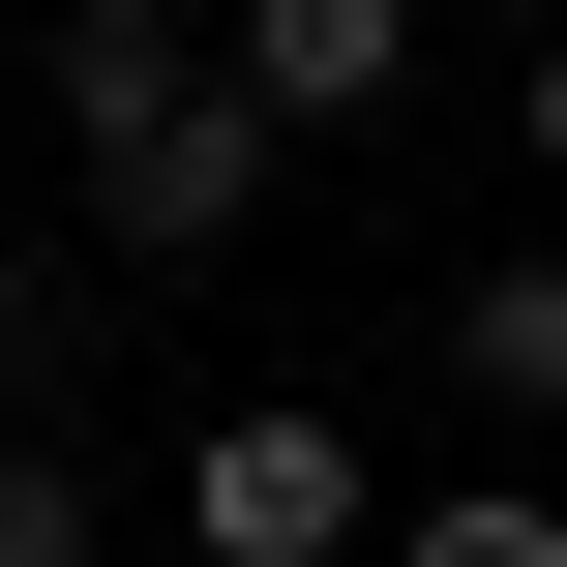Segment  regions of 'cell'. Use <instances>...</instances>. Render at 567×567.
<instances>
[{
    "label": "cell",
    "mask_w": 567,
    "mask_h": 567,
    "mask_svg": "<svg viewBox=\"0 0 567 567\" xmlns=\"http://www.w3.org/2000/svg\"><path fill=\"white\" fill-rule=\"evenodd\" d=\"M30 359H60V269H30V239H0V389H30Z\"/></svg>",
    "instance_id": "52a82bcc"
},
{
    "label": "cell",
    "mask_w": 567,
    "mask_h": 567,
    "mask_svg": "<svg viewBox=\"0 0 567 567\" xmlns=\"http://www.w3.org/2000/svg\"><path fill=\"white\" fill-rule=\"evenodd\" d=\"M389 567H567V478H449V508H389Z\"/></svg>",
    "instance_id": "5b68a950"
},
{
    "label": "cell",
    "mask_w": 567,
    "mask_h": 567,
    "mask_svg": "<svg viewBox=\"0 0 567 567\" xmlns=\"http://www.w3.org/2000/svg\"><path fill=\"white\" fill-rule=\"evenodd\" d=\"M449 389H478V419H567V239L449 269Z\"/></svg>",
    "instance_id": "277c9868"
},
{
    "label": "cell",
    "mask_w": 567,
    "mask_h": 567,
    "mask_svg": "<svg viewBox=\"0 0 567 567\" xmlns=\"http://www.w3.org/2000/svg\"><path fill=\"white\" fill-rule=\"evenodd\" d=\"M269 179H299V120H269L239 60H179L150 120H90V239H120V269H209V239H239Z\"/></svg>",
    "instance_id": "7a4b0ae2"
},
{
    "label": "cell",
    "mask_w": 567,
    "mask_h": 567,
    "mask_svg": "<svg viewBox=\"0 0 567 567\" xmlns=\"http://www.w3.org/2000/svg\"><path fill=\"white\" fill-rule=\"evenodd\" d=\"M0 567H90V449H0Z\"/></svg>",
    "instance_id": "8992f818"
},
{
    "label": "cell",
    "mask_w": 567,
    "mask_h": 567,
    "mask_svg": "<svg viewBox=\"0 0 567 567\" xmlns=\"http://www.w3.org/2000/svg\"><path fill=\"white\" fill-rule=\"evenodd\" d=\"M538 179H567V30H538Z\"/></svg>",
    "instance_id": "ba28073f"
},
{
    "label": "cell",
    "mask_w": 567,
    "mask_h": 567,
    "mask_svg": "<svg viewBox=\"0 0 567 567\" xmlns=\"http://www.w3.org/2000/svg\"><path fill=\"white\" fill-rule=\"evenodd\" d=\"M179 567H389V449H359L329 389L179 419Z\"/></svg>",
    "instance_id": "6da1fadb"
},
{
    "label": "cell",
    "mask_w": 567,
    "mask_h": 567,
    "mask_svg": "<svg viewBox=\"0 0 567 567\" xmlns=\"http://www.w3.org/2000/svg\"><path fill=\"white\" fill-rule=\"evenodd\" d=\"M209 60H239V90H269V120H299V150H359V120H389V90H419V0H239V30H209Z\"/></svg>",
    "instance_id": "3957f363"
}]
</instances>
